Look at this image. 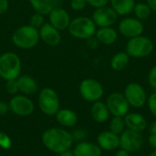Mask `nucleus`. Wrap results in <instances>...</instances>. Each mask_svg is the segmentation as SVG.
Masks as SVG:
<instances>
[{
    "label": "nucleus",
    "instance_id": "nucleus-42",
    "mask_svg": "<svg viewBox=\"0 0 156 156\" xmlns=\"http://www.w3.org/2000/svg\"><path fill=\"white\" fill-rule=\"evenodd\" d=\"M59 155H61V156H74V155H73V153H72V152H69V151H67V152H65V153H62V154H60Z\"/></svg>",
    "mask_w": 156,
    "mask_h": 156
},
{
    "label": "nucleus",
    "instance_id": "nucleus-44",
    "mask_svg": "<svg viewBox=\"0 0 156 156\" xmlns=\"http://www.w3.org/2000/svg\"><path fill=\"white\" fill-rule=\"evenodd\" d=\"M155 25H156V22H155Z\"/></svg>",
    "mask_w": 156,
    "mask_h": 156
},
{
    "label": "nucleus",
    "instance_id": "nucleus-1",
    "mask_svg": "<svg viewBox=\"0 0 156 156\" xmlns=\"http://www.w3.org/2000/svg\"><path fill=\"white\" fill-rule=\"evenodd\" d=\"M41 141L43 145L52 153L60 154L69 151L73 144L72 134L62 128H49L46 130L42 136Z\"/></svg>",
    "mask_w": 156,
    "mask_h": 156
},
{
    "label": "nucleus",
    "instance_id": "nucleus-8",
    "mask_svg": "<svg viewBox=\"0 0 156 156\" xmlns=\"http://www.w3.org/2000/svg\"><path fill=\"white\" fill-rule=\"evenodd\" d=\"M80 96L89 102L101 101L104 94V89L100 81L95 79L83 80L79 87Z\"/></svg>",
    "mask_w": 156,
    "mask_h": 156
},
{
    "label": "nucleus",
    "instance_id": "nucleus-28",
    "mask_svg": "<svg viewBox=\"0 0 156 156\" xmlns=\"http://www.w3.org/2000/svg\"><path fill=\"white\" fill-rule=\"evenodd\" d=\"M43 25H44V16L42 14L37 12L30 17L29 26H31L32 27L37 29V28H40Z\"/></svg>",
    "mask_w": 156,
    "mask_h": 156
},
{
    "label": "nucleus",
    "instance_id": "nucleus-25",
    "mask_svg": "<svg viewBox=\"0 0 156 156\" xmlns=\"http://www.w3.org/2000/svg\"><path fill=\"white\" fill-rule=\"evenodd\" d=\"M33 8L42 15H48L55 7L56 0H29Z\"/></svg>",
    "mask_w": 156,
    "mask_h": 156
},
{
    "label": "nucleus",
    "instance_id": "nucleus-13",
    "mask_svg": "<svg viewBox=\"0 0 156 156\" xmlns=\"http://www.w3.org/2000/svg\"><path fill=\"white\" fill-rule=\"evenodd\" d=\"M9 111H11L14 114L26 117L29 116L33 113L35 110V105L33 101L24 95H16L14 96L8 102Z\"/></svg>",
    "mask_w": 156,
    "mask_h": 156
},
{
    "label": "nucleus",
    "instance_id": "nucleus-22",
    "mask_svg": "<svg viewBox=\"0 0 156 156\" xmlns=\"http://www.w3.org/2000/svg\"><path fill=\"white\" fill-rule=\"evenodd\" d=\"M112 9L121 16H128L133 11L135 0H110Z\"/></svg>",
    "mask_w": 156,
    "mask_h": 156
},
{
    "label": "nucleus",
    "instance_id": "nucleus-12",
    "mask_svg": "<svg viewBox=\"0 0 156 156\" xmlns=\"http://www.w3.org/2000/svg\"><path fill=\"white\" fill-rule=\"evenodd\" d=\"M92 20L95 23L96 27H112L118 21L119 16L112 9V6H101L99 8H95L92 14Z\"/></svg>",
    "mask_w": 156,
    "mask_h": 156
},
{
    "label": "nucleus",
    "instance_id": "nucleus-35",
    "mask_svg": "<svg viewBox=\"0 0 156 156\" xmlns=\"http://www.w3.org/2000/svg\"><path fill=\"white\" fill-rule=\"evenodd\" d=\"M87 40H88V47H89L90 48H92V49L97 48L99 47V45H100V42H99L98 39L95 37V36H93V37L88 38Z\"/></svg>",
    "mask_w": 156,
    "mask_h": 156
},
{
    "label": "nucleus",
    "instance_id": "nucleus-33",
    "mask_svg": "<svg viewBox=\"0 0 156 156\" xmlns=\"http://www.w3.org/2000/svg\"><path fill=\"white\" fill-rule=\"evenodd\" d=\"M87 2L86 0H71L70 1V6L73 10L76 11H80L83 10L86 5H87Z\"/></svg>",
    "mask_w": 156,
    "mask_h": 156
},
{
    "label": "nucleus",
    "instance_id": "nucleus-32",
    "mask_svg": "<svg viewBox=\"0 0 156 156\" xmlns=\"http://www.w3.org/2000/svg\"><path fill=\"white\" fill-rule=\"evenodd\" d=\"M148 83L150 87L156 91V65L153 66L148 73Z\"/></svg>",
    "mask_w": 156,
    "mask_h": 156
},
{
    "label": "nucleus",
    "instance_id": "nucleus-27",
    "mask_svg": "<svg viewBox=\"0 0 156 156\" xmlns=\"http://www.w3.org/2000/svg\"><path fill=\"white\" fill-rule=\"evenodd\" d=\"M109 129L113 133H115L117 135H121L126 130V126H125L123 117L112 116V118L110 121Z\"/></svg>",
    "mask_w": 156,
    "mask_h": 156
},
{
    "label": "nucleus",
    "instance_id": "nucleus-6",
    "mask_svg": "<svg viewBox=\"0 0 156 156\" xmlns=\"http://www.w3.org/2000/svg\"><path fill=\"white\" fill-rule=\"evenodd\" d=\"M38 107L48 116H55L59 111L60 103L57 92L51 88H44L38 94Z\"/></svg>",
    "mask_w": 156,
    "mask_h": 156
},
{
    "label": "nucleus",
    "instance_id": "nucleus-18",
    "mask_svg": "<svg viewBox=\"0 0 156 156\" xmlns=\"http://www.w3.org/2000/svg\"><path fill=\"white\" fill-rule=\"evenodd\" d=\"M72 153L74 156H101L102 150L97 144L80 142L74 147Z\"/></svg>",
    "mask_w": 156,
    "mask_h": 156
},
{
    "label": "nucleus",
    "instance_id": "nucleus-20",
    "mask_svg": "<svg viewBox=\"0 0 156 156\" xmlns=\"http://www.w3.org/2000/svg\"><path fill=\"white\" fill-rule=\"evenodd\" d=\"M90 115L92 120L97 123H104L110 119V112L105 102L98 101L93 102L90 108Z\"/></svg>",
    "mask_w": 156,
    "mask_h": 156
},
{
    "label": "nucleus",
    "instance_id": "nucleus-5",
    "mask_svg": "<svg viewBox=\"0 0 156 156\" xmlns=\"http://www.w3.org/2000/svg\"><path fill=\"white\" fill-rule=\"evenodd\" d=\"M39 32L31 26L18 27L12 36L13 43L20 48L27 49L35 47L39 40Z\"/></svg>",
    "mask_w": 156,
    "mask_h": 156
},
{
    "label": "nucleus",
    "instance_id": "nucleus-30",
    "mask_svg": "<svg viewBox=\"0 0 156 156\" xmlns=\"http://www.w3.org/2000/svg\"><path fill=\"white\" fill-rule=\"evenodd\" d=\"M12 146V141L9 135L5 133L0 132V147L3 149H10Z\"/></svg>",
    "mask_w": 156,
    "mask_h": 156
},
{
    "label": "nucleus",
    "instance_id": "nucleus-23",
    "mask_svg": "<svg viewBox=\"0 0 156 156\" xmlns=\"http://www.w3.org/2000/svg\"><path fill=\"white\" fill-rule=\"evenodd\" d=\"M18 89L25 95L35 94L37 90V84L36 80L30 76H21L17 78Z\"/></svg>",
    "mask_w": 156,
    "mask_h": 156
},
{
    "label": "nucleus",
    "instance_id": "nucleus-14",
    "mask_svg": "<svg viewBox=\"0 0 156 156\" xmlns=\"http://www.w3.org/2000/svg\"><path fill=\"white\" fill-rule=\"evenodd\" d=\"M97 144L103 151H116L120 148V135L113 133L110 130L101 132L97 136Z\"/></svg>",
    "mask_w": 156,
    "mask_h": 156
},
{
    "label": "nucleus",
    "instance_id": "nucleus-16",
    "mask_svg": "<svg viewBox=\"0 0 156 156\" xmlns=\"http://www.w3.org/2000/svg\"><path fill=\"white\" fill-rule=\"evenodd\" d=\"M48 15L50 24L58 31L64 30L69 27V25L70 23V17L65 9L61 7H54Z\"/></svg>",
    "mask_w": 156,
    "mask_h": 156
},
{
    "label": "nucleus",
    "instance_id": "nucleus-19",
    "mask_svg": "<svg viewBox=\"0 0 156 156\" xmlns=\"http://www.w3.org/2000/svg\"><path fill=\"white\" fill-rule=\"evenodd\" d=\"M118 30H116L113 27H99L96 30L95 37L98 39L100 44L105 46H111L114 44L118 39Z\"/></svg>",
    "mask_w": 156,
    "mask_h": 156
},
{
    "label": "nucleus",
    "instance_id": "nucleus-2",
    "mask_svg": "<svg viewBox=\"0 0 156 156\" xmlns=\"http://www.w3.org/2000/svg\"><path fill=\"white\" fill-rule=\"evenodd\" d=\"M154 49L153 40L144 35L128 39L125 46V52L134 58H144L150 56Z\"/></svg>",
    "mask_w": 156,
    "mask_h": 156
},
{
    "label": "nucleus",
    "instance_id": "nucleus-10",
    "mask_svg": "<svg viewBox=\"0 0 156 156\" xmlns=\"http://www.w3.org/2000/svg\"><path fill=\"white\" fill-rule=\"evenodd\" d=\"M106 105L109 109L111 115L117 117H124L128 112H130V104L128 103L123 93L112 92L111 93L107 100Z\"/></svg>",
    "mask_w": 156,
    "mask_h": 156
},
{
    "label": "nucleus",
    "instance_id": "nucleus-29",
    "mask_svg": "<svg viewBox=\"0 0 156 156\" xmlns=\"http://www.w3.org/2000/svg\"><path fill=\"white\" fill-rule=\"evenodd\" d=\"M146 104L148 106V110L150 113L156 119V91L152 92L148 96Z\"/></svg>",
    "mask_w": 156,
    "mask_h": 156
},
{
    "label": "nucleus",
    "instance_id": "nucleus-3",
    "mask_svg": "<svg viewBox=\"0 0 156 156\" xmlns=\"http://www.w3.org/2000/svg\"><path fill=\"white\" fill-rule=\"evenodd\" d=\"M68 28L69 34L79 39H88L93 37L97 30L92 18L88 16H79L70 20Z\"/></svg>",
    "mask_w": 156,
    "mask_h": 156
},
{
    "label": "nucleus",
    "instance_id": "nucleus-41",
    "mask_svg": "<svg viewBox=\"0 0 156 156\" xmlns=\"http://www.w3.org/2000/svg\"><path fill=\"white\" fill-rule=\"evenodd\" d=\"M148 130L150 133H156V119L148 125Z\"/></svg>",
    "mask_w": 156,
    "mask_h": 156
},
{
    "label": "nucleus",
    "instance_id": "nucleus-4",
    "mask_svg": "<svg viewBox=\"0 0 156 156\" xmlns=\"http://www.w3.org/2000/svg\"><path fill=\"white\" fill-rule=\"evenodd\" d=\"M21 69V60L16 54L7 52L0 56V78L5 80H16L19 77Z\"/></svg>",
    "mask_w": 156,
    "mask_h": 156
},
{
    "label": "nucleus",
    "instance_id": "nucleus-31",
    "mask_svg": "<svg viewBox=\"0 0 156 156\" xmlns=\"http://www.w3.org/2000/svg\"><path fill=\"white\" fill-rule=\"evenodd\" d=\"M5 90L10 94H16L17 91H19L18 89V83L17 79L16 80H8L5 83Z\"/></svg>",
    "mask_w": 156,
    "mask_h": 156
},
{
    "label": "nucleus",
    "instance_id": "nucleus-21",
    "mask_svg": "<svg viewBox=\"0 0 156 156\" xmlns=\"http://www.w3.org/2000/svg\"><path fill=\"white\" fill-rule=\"evenodd\" d=\"M55 116L57 122L63 127H73L78 122L77 113L69 109L59 110Z\"/></svg>",
    "mask_w": 156,
    "mask_h": 156
},
{
    "label": "nucleus",
    "instance_id": "nucleus-39",
    "mask_svg": "<svg viewBox=\"0 0 156 156\" xmlns=\"http://www.w3.org/2000/svg\"><path fill=\"white\" fill-rule=\"evenodd\" d=\"M145 3L149 5L152 12H155L156 13V0H146Z\"/></svg>",
    "mask_w": 156,
    "mask_h": 156
},
{
    "label": "nucleus",
    "instance_id": "nucleus-7",
    "mask_svg": "<svg viewBox=\"0 0 156 156\" xmlns=\"http://www.w3.org/2000/svg\"><path fill=\"white\" fill-rule=\"evenodd\" d=\"M123 95L131 107L135 109L143 108L147 101V92L145 89L137 82H131L124 88Z\"/></svg>",
    "mask_w": 156,
    "mask_h": 156
},
{
    "label": "nucleus",
    "instance_id": "nucleus-24",
    "mask_svg": "<svg viewBox=\"0 0 156 156\" xmlns=\"http://www.w3.org/2000/svg\"><path fill=\"white\" fill-rule=\"evenodd\" d=\"M131 57L125 51H120L114 54L111 58V68L115 71H122L125 69L130 63Z\"/></svg>",
    "mask_w": 156,
    "mask_h": 156
},
{
    "label": "nucleus",
    "instance_id": "nucleus-17",
    "mask_svg": "<svg viewBox=\"0 0 156 156\" xmlns=\"http://www.w3.org/2000/svg\"><path fill=\"white\" fill-rule=\"evenodd\" d=\"M39 37L48 46L55 47L60 43L61 37L59 31L55 28L50 23H45L39 31Z\"/></svg>",
    "mask_w": 156,
    "mask_h": 156
},
{
    "label": "nucleus",
    "instance_id": "nucleus-38",
    "mask_svg": "<svg viewBox=\"0 0 156 156\" xmlns=\"http://www.w3.org/2000/svg\"><path fill=\"white\" fill-rule=\"evenodd\" d=\"M8 8V1L7 0H0V15L4 14Z\"/></svg>",
    "mask_w": 156,
    "mask_h": 156
},
{
    "label": "nucleus",
    "instance_id": "nucleus-37",
    "mask_svg": "<svg viewBox=\"0 0 156 156\" xmlns=\"http://www.w3.org/2000/svg\"><path fill=\"white\" fill-rule=\"evenodd\" d=\"M148 144L154 150L156 149V133H150L148 137Z\"/></svg>",
    "mask_w": 156,
    "mask_h": 156
},
{
    "label": "nucleus",
    "instance_id": "nucleus-26",
    "mask_svg": "<svg viewBox=\"0 0 156 156\" xmlns=\"http://www.w3.org/2000/svg\"><path fill=\"white\" fill-rule=\"evenodd\" d=\"M133 13L134 14V17H136L141 21H144L151 16L152 10L150 9L149 5L146 3L139 2L135 4Z\"/></svg>",
    "mask_w": 156,
    "mask_h": 156
},
{
    "label": "nucleus",
    "instance_id": "nucleus-43",
    "mask_svg": "<svg viewBox=\"0 0 156 156\" xmlns=\"http://www.w3.org/2000/svg\"><path fill=\"white\" fill-rule=\"evenodd\" d=\"M147 156H156V149H154V151H152Z\"/></svg>",
    "mask_w": 156,
    "mask_h": 156
},
{
    "label": "nucleus",
    "instance_id": "nucleus-36",
    "mask_svg": "<svg viewBox=\"0 0 156 156\" xmlns=\"http://www.w3.org/2000/svg\"><path fill=\"white\" fill-rule=\"evenodd\" d=\"M8 111H9L8 103H6L5 101H0V116L5 115Z\"/></svg>",
    "mask_w": 156,
    "mask_h": 156
},
{
    "label": "nucleus",
    "instance_id": "nucleus-40",
    "mask_svg": "<svg viewBox=\"0 0 156 156\" xmlns=\"http://www.w3.org/2000/svg\"><path fill=\"white\" fill-rule=\"evenodd\" d=\"M114 156H131V154L126 152L123 149L119 148L118 150H116V153L114 154Z\"/></svg>",
    "mask_w": 156,
    "mask_h": 156
},
{
    "label": "nucleus",
    "instance_id": "nucleus-9",
    "mask_svg": "<svg viewBox=\"0 0 156 156\" xmlns=\"http://www.w3.org/2000/svg\"><path fill=\"white\" fill-rule=\"evenodd\" d=\"M144 26L143 21L133 16H124L118 24V33L130 39L143 35Z\"/></svg>",
    "mask_w": 156,
    "mask_h": 156
},
{
    "label": "nucleus",
    "instance_id": "nucleus-11",
    "mask_svg": "<svg viewBox=\"0 0 156 156\" xmlns=\"http://www.w3.org/2000/svg\"><path fill=\"white\" fill-rule=\"evenodd\" d=\"M144 139L141 133L126 129L120 135V148L132 154L139 152L144 146Z\"/></svg>",
    "mask_w": 156,
    "mask_h": 156
},
{
    "label": "nucleus",
    "instance_id": "nucleus-15",
    "mask_svg": "<svg viewBox=\"0 0 156 156\" xmlns=\"http://www.w3.org/2000/svg\"><path fill=\"white\" fill-rule=\"evenodd\" d=\"M126 129L137 133H143L148 128L147 119L139 112H128L124 117Z\"/></svg>",
    "mask_w": 156,
    "mask_h": 156
},
{
    "label": "nucleus",
    "instance_id": "nucleus-34",
    "mask_svg": "<svg viewBox=\"0 0 156 156\" xmlns=\"http://www.w3.org/2000/svg\"><path fill=\"white\" fill-rule=\"evenodd\" d=\"M87 4L94 8H99L101 6H105L109 4L110 0H86Z\"/></svg>",
    "mask_w": 156,
    "mask_h": 156
}]
</instances>
